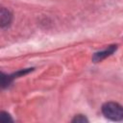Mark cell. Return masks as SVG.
Masks as SVG:
<instances>
[{
  "instance_id": "6da1fadb",
  "label": "cell",
  "mask_w": 123,
  "mask_h": 123,
  "mask_svg": "<svg viewBox=\"0 0 123 123\" xmlns=\"http://www.w3.org/2000/svg\"><path fill=\"white\" fill-rule=\"evenodd\" d=\"M102 113L108 119L120 121L123 119V107L115 102H107L102 106Z\"/></svg>"
},
{
  "instance_id": "7a4b0ae2",
  "label": "cell",
  "mask_w": 123,
  "mask_h": 123,
  "mask_svg": "<svg viewBox=\"0 0 123 123\" xmlns=\"http://www.w3.org/2000/svg\"><path fill=\"white\" fill-rule=\"evenodd\" d=\"M116 48H117L116 45H111L109 48H107V49H105L103 51H100V52L95 53L93 55V57H92V61L94 62H98L102 61L103 59H105V58L109 57L110 55H111L116 50Z\"/></svg>"
},
{
  "instance_id": "3957f363",
  "label": "cell",
  "mask_w": 123,
  "mask_h": 123,
  "mask_svg": "<svg viewBox=\"0 0 123 123\" xmlns=\"http://www.w3.org/2000/svg\"><path fill=\"white\" fill-rule=\"evenodd\" d=\"M12 21V13L9 10L5 8H1L0 10V26L1 28H5L10 25Z\"/></svg>"
},
{
  "instance_id": "277c9868",
  "label": "cell",
  "mask_w": 123,
  "mask_h": 123,
  "mask_svg": "<svg viewBox=\"0 0 123 123\" xmlns=\"http://www.w3.org/2000/svg\"><path fill=\"white\" fill-rule=\"evenodd\" d=\"M0 121L2 123H8V122H12V118L11 117V115L6 112V111H1L0 113Z\"/></svg>"
},
{
  "instance_id": "5b68a950",
  "label": "cell",
  "mask_w": 123,
  "mask_h": 123,
  "mask_svg": "<svg viewBox=\"0 0 123 123\" xmlns=\"http://www.w3.org/2000/svg\"><path fill=\"white\" fill-rule=\"evenodd\" d=\"M71 122H73V123H85V122H88V119L83 114H78L71 120Z\"/></svg>"
}]
</instances>
